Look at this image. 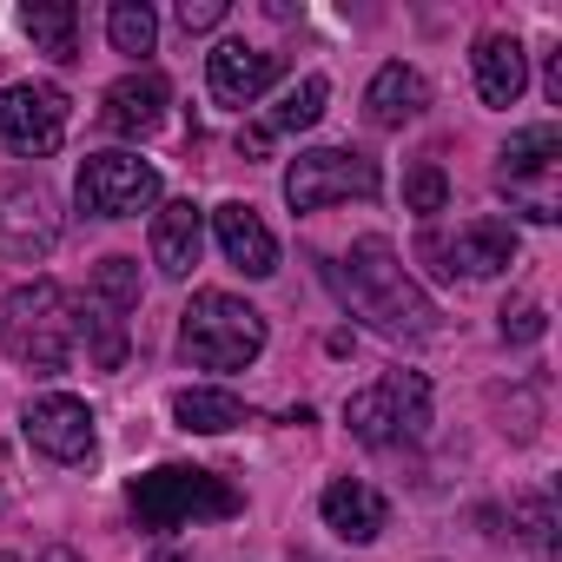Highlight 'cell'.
<instances>
[{"label": "cell", "instance_id": "cell-16", "mask_svg": "<svg viewBox=\"0 0 562 562\" xmlns=\"http://www.w3.org/2000/svg\"><path fill=\"white\" fill-rule=\"evenodd\" d=\"M199 251H205V212L192 199L159 205L153 212V265H159V278H192Z\"/></svg>", "mask_w": 562, "mask_h": 562}, {"label": "cell", "instance_id": "cell-7", "mask_svg": "<svg viewBox=\"0 0 562 562\" xmlns=\"http://www.w3.org/2000/svg\"><path fill=\"white\" fill-rule=\"evenodd\" d=\"M384 172L371 153L358 146H312L292 159L285 172V205L292 212H318V205H338V199H378Z\"/></svg>", "mask_w": 562, "mask_h": 562}, {"label": "cell", "instance_id": "cell-19", "mask_svg": "<svg viewBox=\"0 0 562 562\" xmlns=\"http://www.w3.org/2000/svg\"><path fill=\"white\" fill-rule=\"evenodd\" d=\"M470 67H476L483 106H503V113H509V106L522 100V87H529V54H522L516 34H483L476 54H470Z\"/></svg>", "mask_w": 562, "mask_h": 562}, {"label": "cell", "instance_id": "cell-22", "mask_svg": "<svg viewBox=\"0 0 562 562\" xmlns=\"http://www.w3.org/2000/svg\"><path fill=\"white\" fill-rule=\"evenodd\" d=\"M172 424H179V430H192V437H225V430L251 424V411H245L232 391L192 384V391H179V397H172Z\"/></svg>", "mask_w": 562, "mask_h": 562}, {"label": "cell", "instance_id": "cell-28", "mask_svg": "<svg viewBox=\"0 0 562 562\" xmlns=\"http://www.w3.org/2000/svg\"><path fill=\"white\" fill-rule=\"evenodd\" d=\"M542 331H549L542 305H503V338H516V345H536Z\"/></svg>", "mask_w": 562, "mask_h": 562}, {"label": "cell", "instance_id": "cell-4", "mask_svg": "<svg viewBox=\"0 0 562 562\" xmlns=\"http://www.w3.org/2000/svg\"><path fill=\"white\" fill-rule=\"evenodd\" d=\"M265 351V312H251L232 292H192L179 312V358L199 371H245Z\"/></svg>", "mask_w": 562, "mask_h": 562}, {"label": "cell", "instance_id": "cell-9", "mask_svg": "<svg viewBox=\"0 0 562 562\" xmlns=\"http://www.w3.org/2000/svg\"><path fill=\"white\" fill-rule=\"evenodd\" d=\"M67 139V93L54 80H21L0 87V153L14 159H47Z\"/></svg>", "mask_w": 562, "mask_h": 562}, {"label": "cell", "instance_id": "cell-25", "mask_svg": "<svg viewBox=\"0 0 562 562\" xmlns=\"http://www.w3.org/2000/svg\"><path fill=\"white\" fill-rule=\"evenodd\" d=\"M509 529H516L522 542L549 549V542H555V496H549V490H529V496H516V503H509Z\"/></svg>", "mask_w": 562, "mask_h": 562}, {"label": "cell", "instance_id": "cell-26", "mask_svg": "<svg viewBox=\"0 0 562 562\" xmlns=\"http://www.w3.org/2000/svg\"><path fill=\"white\" fill-rule=\"evenodd\" d=\"M87 285H93L100 299H113V305L139 312V258H120V251H113V258H100Z\"/></svg>", "mask_w": 562, "mask_h": 562}, {"label": "cell", "instance_id": "cell-27", "mask_svg": "<svg viewBox=\"0 0 562 562\" xmlns=\"http://www.w3.org/2000/svg\"><path fill=\"white\" fill-rule=\"evenodd\" d=\"M450 205V179H443V166H411L404 172V212H417V218H437Z\"/></svg>", "mask_w": 562, "mask_h": 562}, {"label": "cell", "instance_id": "cell-31", "mask_svg": "<svg viewBox=\"0 0 562 562\" xmlns=\"http://www.w3.org/2000/svg\"><path fill=\"white\" fill-rule=\"evenodd\" d=\"M41 562H87L80 549H67V542H54V549H41Z\"/></svg>", "mask_w": 562, "mask_h": 562}, {"label": "cell", "instance_id": "cell-8", "mask_svg": "<svg viewBox=\"0 0 562 562\" xmlns=\"http://www.w3.org/2000/svg\"><path fill=\"white\" fill-rule=\"evenodd\" d=\"M417 258H424L437 278H496V271H509V258H516V225H509V218H470V225H457V232L424 225Z\"/></svg>", "mask_w": 562, "mask_h": 562}, {"label": "cell", "instance_id": "cell-2", "mask_svg": "<svg viewBox=\"0 0 562 562\" xmlns=\"http://www.w3.org/2000/svg\"><path fill=\"white\" fill-rule=\"evenodd\" d=\"M126 509L139 516V529H186V522H232L245 496L199 463H159L126 483Z\"/></svg>", "mask_w": 562, "mask_h": 562}, {"label": "cell", "instance_id": "cell-32", "mask_svg": "<svg viewBox=\"0 0 562 562\" xmlns=\"http://www.w3.org/2000/svg\"><path fill=\"white\" fill-rule=\"evenodd\" d=\"M0 562H21V555H14V549H0Z\"/></svg>", "mask_w": 562, "mask_h": 562}, {"label": "cell", "instance_id": "cell-23", "mask_svg": "<svg viewBox=\"0 0 562 562\" xmlns=\"http://www.w3.org/2000/svg\"><path fill=\"white\" fill-rule=\"evenodd\" d=\"M325 100H331V80H325V74H305V80H299V87H292L285 100H278V106H271V113H265L258 126H265L271 139H278V133H305V126H318Z\"/></svg>", "mask_w": 562, "mask_h": 562}, {"label": "cell", "instance_id": "cell-21", "mask_svg": "<svg viewBox=\"0 0 562 562\" xmlns=\"http://www.w3.org/2000/svg\"><path fill=\"white\" fill-rule=\"evenodd\" d=\"M21 34L60 67L80 60V8L74 0H34V8H21Z\"/></svg>", "mask_w": 562, "mask_h": 562}, {"label": "cell", "instance_id": "cell-5", "mask_svg": "<svg viewBox=\"0 0 562 562\" xmlns=\"http://www.w3.org/2000/svg\"><path fill=\"white\" fill-rule=\"evenodd\" d=\"M345 424L371 450H404L430 430V384L417 371H384L378 384L345 397Z\"/></svg>", "mask_w": 562, "mask_h": 562}, {"label": "cell", "instance_id": "cell-20", "mask_svg": "<svg viewBox=\"0 0 562 562\" xmlns=\"http://www.w3.org/2000/svg\"><path fill=\"white\" fill-rule=\"evenodd\" d=\"M424 106H430V80H424L417 67H404V60L378 67V80H371V93H364V120H371V126L397 133V126L424 120Z\"/></svg>", "mask_w": 562, "mask_h": 562}, {"label": "cell", "instance_id": "cell-18", "mask_svg": "<svg viewBox=\"0 0 562 562\" xmlns=\"http://www.w3.org/2000/svg\"><path fill=\"white\" fill-rule=\"evenodd\" d=\"M318 509H325V522H331L345 542H378V536L391 529V503H384L364 476H338V483H325Z\"/></svg>", "mask_w": 562, "mask_h": 562}, {"label": "cell", "instance_id": "cell-30", "mask_svg": "<svg viewBox=\"0 0 562 562\" xmlns=\"http://www.w3.org/2000/svg\"><path fill=\"white\" fill-rule=\"evenodd\" d=\"M549 100H555V106H562V47H555V54H549Z\"/></svg>", "mask_w": 562, "mask_h": 562}, {"label": "cell", "instance_id": "cell-12", "mask_svg": "<svg viewBox=\"0 0 562 562\" xmlns=\"http://www.w3.org/2000/svg\"><path fill=\"white\" fill-rule=\"evenodd\" d=\"M21 430H27V443H34L41 457H54V463H93V450H100L93 411H87L80 397H67V391L34 397V404L21 411Z\"/></svg>", "mask_w": 562, "mask_h": 562}, {"label": "cell", "instance_id": "cell-17", "mask_svg": "<svg viewBox=\"0 0 562 562\" xmlns=\"http://www.w3.org/2000/svg\"><path fill=\"white\" fill-rule=\"evenodd\" d=\"M212 232H218V251H225L245 278H271V271H278V238L265 232V218H258L245 199L218 205V212H212Z\"/></svg>", "mask_w": 562, "mask_h": 562}, {"label": "cell", "instance_id": "cell-10", "mask_svg": "<svg viewBox=\"0 0 562 562\" xmlns=\"http://www.w3.org/2000/svg\"><path fill=\"white\" fill-rule=\"evenodd\" d=\"M74 199L87 218H139L159 199V172L139 153H93L74 179Z\"/></svg>", "mask_w": 562, "mask_h": 562}, {"label": "cell", "instance_id": "cell-3", "mask_svg": "<svg viewBox=\"0 0 562 562\" xmlns=\"http://www.w3.org/2000/svg\"><path fill=\"white\" fill-rule=\"evenodd\" d=\"M0 351L27 371H67V358H74V299L54 278H34V285H14L0 299Z\"/></svg>", "mask_w": 562, "mask_h": 562}, {"label": "cell", "instance_id": "cell-24", "mask_svg": "<svg viewBox=\"0 0 562 562\" xmlns=\"http://www.w3.org/2000/svg\"><path fill=\"white\" fill-rule=\"evenodd\" d=\"M106 41H113V54H153V41H159V21H153V8L146 0H113V14H106Z\"/></svg>", "mask_w": 562, "mask_h": 562}, {"label": "cell", "instance_id": "cell-15", "mask_svg": "<svg viewBox=\"0 0 562 562\" xmlns=\"http://www.w3.org/2000/svg\"><path fill=\"white\" fill-rule=\"evenodd\" d=\"M126 305H113V299H100L93 285L74 299V345H87V364L93 371H120L126 364V345H133V331H126Z\"/></svg>", "mask_w": 562, "mask_h": 562}, {"label": "cell", "instance_id": "cell-14", "mask_svg": "<svg viewBox=\"0 0 562 562\" xmlns=\"http://www.w3.org/2000/svg\"><path fill=\"white\" fill-rule=\"evenodd\" d=\"M166 106H172V87H166V74H159V67H133L126 80H113V87H106V100H100V120H106L113 133H126V139H146V133L166 120Z\"/></svg>", "mask_w": 562, "mask_h": 562}, {"label": "cell", "instance_id": "cell-11", "mask_svg": "<svg viewBox=\"0 0 562 562\" xmlns=\"http://www.w3.org/2000/svg\"><path fill=\"white\" fill-rule=\"evenodd\" d=\"M54 245H60V199L27 172L0 179V258L41 265Z\"/></svg>", "mask_w": 562, "mask_h": 562}, {"label": "cell", "instance_id": "cell-6", "mask_svg": "<svg viewBox=\"0 0 562 562\" xmlns=\"http://www.w3.org/2000/svg\"><path fill=\"white\" fill-rule=\"evenodd\" d=\"M555 172H562V133L555 126H522L509 133V146L496 153V192L509 199V212L555 225L562 199H555Z\"/></svg>", "mask_w": 562, "mask_h": 562}, {"label": "cell", "instance_id": "cell-33", "mask_svg": "<svg viewBox=\"0 0 562 562\" xmlns=\"http://www.w3.org/2000/svg\"><path fill=\"white\" fill-rule=\"evenodd\" d=\"M159 562H186V555H159Z\"/></svg>", "mask_w": 562, "mask_h": 562}, {"label": "cell", "instance_id": "cell-13", "mask_svg": "<svg viewBox=\"0 0 562 562\" xmlns=\"http://www.w3.org/2000/svg\"><path fill=\"white\" fill-rule=\"evenodd\" d=\"M278 74H285V60L265 54V47H245V41H218L205 54V80H212V100L218 106H251Z\"/></svg>", "mask_w": 562, "mask_h": 562}, {"label": "cell", "instance_id": "cell-1", "mask_svg": "<svg viewBox=\"0 0 562 562\" xmlns=\"http://www.w3.org/2000/svg\"><path fill=\"white\" fill-rule=\"evenodd\" d=\"M325 278H331V292L345 299V312H358L391 345H417V338L437 331V305H430V292L417 285V278L397 265L391 238H358L345 265H325Z\"/></svg>", "mask_w": 562, "mask_h": 562}, {"label": "cell", "instance_id": "cell-29", "mask_svg": "<svg viewBox=\"0 0 562 562\" xmlns=\"http://www.w3.org/2000/svg\"><path fill=\"white\" fill-rule=\"evenodd\" d=\"M225 14H232L225 0H179V27H186V34H212Z\"/></svg>", "mask_w": 562, "mask_h": 562}]
</instances>
